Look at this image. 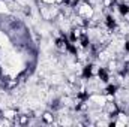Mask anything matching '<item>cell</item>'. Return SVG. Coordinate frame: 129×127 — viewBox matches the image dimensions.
<instances>
[{"instance_id": "2", "label": "cell", "mask_w": 129, "mask_h": 127, "mask_svg": "<svg viewBox=\"0 0 129 127\" xmlns=\"http://www.w3.org/2000/svg\"><path fill=\"white\" fill-rule=\"evenodd\" d=\"M56 120V112L50 111V109H45L44 114H42V121L45 124H53V121Z\"/></svg>"}, {"instance_id": "1", "label": "cell", "mask_w": 129, "mask_h": 127, "mask_svg": "<svg viewBox=\"0 0 129 127\" xmlns=\"http://www.w3.org/2000/svg\"><path fill=\"white\" fill-rule=\"evenodd\" d=\"M89 100H90L93 105H96V106H101V108H104V106H105V103L108 102V100H107V96L102 94V93L90 94V96H89Z\"/></svg>"}, {"instance_id": "3", "label": "cell", "mask_w": 129, "mask_h": 127, "mask_svg": "<svg viewBox=\"0 0 129 127\" xmlns=\"http://www.w3.org/2000/svg\"><path fill=\"white\" fill-rule=\"evenodd\" d=\"M9 14V9H8V5L5 0H0V15H8Z\"/></svg>"}]
</instances>
